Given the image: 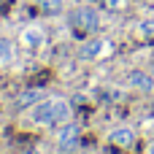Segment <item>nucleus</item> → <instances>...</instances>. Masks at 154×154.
Segmentation results:
<instances>
[{
    "label": "nucleus",
    "instance_id": "1",
    "mask_svg": "<svg viewBox=\"0 0 154 154\" xmlns=\"http://www.w3.org/2000/svg\"><path fill=\"white\" fill-rule=\"evenodd\" d=\"M68 114H70L68 100H62V97H49L46 103H41V106H38V111H35V122H38V125H46V127H51V125L65 122V119H68Z\"/></svg>",
    "mask_w": 154,
    "mask_h": 154
},
{
    "label": "nucleus",
    "instance_id": "2",
    "mask_svg": "<svg viewBox=\"0 0 154 154\" xmlns=\"http://www.w3.org/2000/svg\"><path fill=\"white\" fill-rule=\"evenodd\" d=\"M68 22H70V27H73L76 32H81V35H87V32L97 30V24H100L97 14H95L92 8H79V11L68 14Z\"/></svg>",
    "mask_w": 154,
    "mask_h": 154
},
{
    "label": "nucleus",
    "instance_id": "3",
    "mask_svg": "<svg viewBox=\"0 0 154 154\" xmlns=\"http://www.w3.org/2000/svg\"><path fill=\"white\" fill-rule=\"evenodd\" d=\"M114 51V46H111V41H89V43H84V49H81V54L87 57V60H100V57H108Z\"/></svg>",
    "mask_w": 154,
    "mask_h": 154
},
{
    "label": "nucleus",
    "instance_id": "4",
    "mask_svg": "<svg viewBox=\"0 0 154 154\" xmlns=\"http://www.w3.org/2000/svg\"><path fill=\"white\" fill-rule=\"evenodd\" d=\"M60 152H73L79 146V127L76 125H65V130H60Z\"/></svg>",
    "mask_w": 154,
    "mask_h": 154
},
{
    "label": "nucleus",
    "instance_id": "5",
    "mask_svg": "<svg viewBox=\"0 0 154 154\" xmlns=\"http://www.w3.org/2000/svg\"><path fill=\"white\" fill-rule=\"evenodd\" d=\"M38 100H43V92H41L38 87L24 89V92H19V97H16V108H30V106H35Z\"/></svg>",
    "mask_w": 154,
    "mask_h": 154
},
{
    "label": "nucleus",
    "instance_id": "6",
    "mask_svg": "<svg viewBox=\"0 0 154 154\" xmlns=\"http://www.w3.org/2000/svg\"><path fill=\"white\" fill-rule=\"evenodd\" d=\"M108 141H111V143H116V146H122V149H127V146H133V143H135V133H133V130H127V127H125V130H114V133L108 135Z\"/></svg>",
    "mask_w": 154,
    "mask_h": 154
},
{
    "label": "nucleus",
    "instance_id": "7",
    "mask_svg": "<svg viewBox=\"0 0 154 154\" xmlns=\"http://www.w3.org/2000/svg\"><path fill=\"white\" fill-rule=\"evenodd\" d=\"M43 38H46V35H43L41 27H27V30L22 32V43H24V46H41Z\"/></svg>",
    "mask_w": 154,
    "mask_h": 154
},
{
    "label": "nucleus",
    "instance_id": "8",
    "mask_svg": "<svg viewBox=\"0 0 154 154\" xmlns=\"http://www.w3.org/2000/svg\"><path fill=\"white\" fill-rule=\"evenodd\" d=\"M127 81H130L133 87H138V89H152V87H154V79H152V76H146V73H141V70H130Z\"/></svg>",
    "mask_w": 154,
    "mask_h": 154
},
{
    "label": "nucleus",
    "instance_id": "9",
    "mask_svg": "<svg viewBox=\"0 0 154 154\" xmlns=\"http://www.w3.org/2000/svg\"><path fill=\"white\" fill-rule=\"evenodd\" d=\"M38 5H41V11L49 14V16H54V14L62 11V0H38Z\"/></svg>",
    "mask_w": 154,
    "mask_h": 154
},
{
    "label": "nucleus",
    "instance_id": "10",
    "mask_svg": "<svg viewBox=\"0 0 154 154\" xmlns=\"http://www.w3.org/2000/svg\"><path fill=\"white\" fill-rule=\"evenodd\" d=\"M11 60H14V43L5 41V38H0V65L11 62Z\"/></svg>",
    "mask_w": 154,
    "mask_h": 154
},
{
    "label": "nucleus",
    "instance_id": "11",
    "mask_svg": "<svg viewBox=\"0 0 154 154\" xmlns=\"http://www.w3.org/2000/svg\"><path fill=\"white\" fill-rule=\"evenodd\" d=\"M135 32H138L141 38H154V19H143V22H138Z\"/></svg>",
    "mask_w": 154,
    "mask_h": 154
},
{
    "label": "nucleus",
    "instance_id": "12",
    "mask_svg": "<svg viewBox=\"0 0 154 154\" xmlns=\"http://www.w3.org/2000/svg\"><path fill=\"white\" fill-rule=\"evenodd\" d=\"M106 5L108 8H122V5H127V0H106Z\"/></svg>",
    "mask_w": 154,
    "mask_h": 154
},
{
    "label": "nucleus",
    "instance_id": "13",
    "mask_svg": "<svg viewBox=\"0 0 154 154\" xmlns=\"http://www.w3.org/2000/svg\"><path fill=\"white\" fill-rule=\"evenodd\" d=\"M11 3H14V0H0V11H3L5 5H11Z\"/></svg>",
    "mask_w": 154,
    "mask_h": 154
},
{
    "label": "nucleus",
    "instance_id": "14",
    "mask_svg": "<svg viewBox=\"0 0 154 154\" xmlns=\"http://www.w3.org/2000/svg\"><path fill=\"white\" fill-rule=\"evenodd\" d=\"M149 152H152V154H154V149H149Z\"/></svg>",
    "mask_w": 154,
    "mask_h": 154
}]
</instances>
